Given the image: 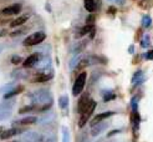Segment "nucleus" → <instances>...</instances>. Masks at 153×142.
Listing matches in <instances>:
<instances>
[{
    "instance_id": "nucleus-1",
    "label": "nucleus",
    "mask_w": 153,
    "mask_h": 142,
    "mask_svg": "<svg viewBox=\"0 0 153 142\" xmlns=\"http://www.w3.org/2000/svg\"><path fill=\"white\" fill-rule=\"evenodd\" d=\"M86 79H87V74H86L85 71L77 76V79L75 80V83H73V86H72V95L73 96H78L84 91L85 85H86Z\"/></svg>"
},
{
    "instance_id": "nucleus-2",
    "label": "nucleus",
    "mask_w": 153,
    "mask_h": 142,
    "mask_svg": "<svg viewBox=\"0 0 153 142\" xmlns=\"http://www.w3.org/2000/svg\"><path fill=\"white\" fill-rule=\"evenodd\" d=\"M96 106H97L96 101L91 100L90 105H89L87 108H86V110L81 114V117H80V120H78V127H80V128H82L86 123H87V121H89V119L91 117V115L93 114V111H95V108H96Z\"/></svg>"
},
{
    "instance_id": "nucleus-3",
    "label": "nucleus",
    "mask_w": 153,
    "mask_h": 142,
    "mask_svg": "<svg viewBox=\"0 0 153 142\" xmlns=\"http://www.w3.org/2000/svg\"><path fill=\"white\" fill-rule=\"evenodd\" d=\"M45 37H46L45 32H41V31L35 32V34L29 35L26 39L24 40V45H26V46H35V45H39L43 43L45 40Z\"/></svg>"
},
{
    "instance_id": "nucleus-4",
    "label": "nucleus",
    "mask_w": 153,
    "mask_h": 142,
    "mask_svg": "<svg viewBox=\"0 0 153 142\" xmlns=\"http://www.w3.org/2000/svg\"><path fill=\"white\" fill-rule=\"evenodd\" d=\"M43 59V56H41V54L39 52H35V54H31L30 56H27L25 60L23 62V68L24 69H29V68H32V66H35L38 62Z\"/></svg>"
},
{
    "instance_id": "nucleus-5",
    "label": "nucleus",
    "mask_w": 153,
    "mask_h": 142,
    "mask_svg": "<svg viewBox=\"0 0 153 142\" xmlns=\"http://www.w3.org/2000/svg\"><path fill=\"white\" fill-rule=\"evenodd\" d=\"M13 111V102H5V103H0V121L6 120L11 115Z\"/></svg>"
},
{
    "instance_id": "nucleus-6",
    "label": "nucleus",
    "mask_w": 153,
    "mask_h": 142,
    "mask_svg": "<svg viewBox=\"0 0 153 142\" xmlns=\"http://www.w3.org/2000/svg\"><path fill=\"white\" fill-rule=\"evenodd\" d=\"M90 102H91V99H90V96L89 94H85V95H82L80 100H78V102H77V112L78 114H82L86 108H87V106L90 105Z\"/></svg>"
},
{
    "instance_id": "nucleus-7",
    "label": "nucleus",
    "mask_w": 153,
    "mask_h": 142,
    "mask_svg": "<svg viewBox=\"0 0 153 142\" xmlns=\"http://www.w3.org/2000/svg\"><path fill=\"white\" fill-rule=\"evenodd\" d=\"M113 115H115V112H113V111H107V112H102V114L97 115V116H95V117H93L92 120H91V122H90L91 127L95 126V125H97V123H100V122H102L103 120L108 119V117H111V116H113Z\"/></svg>"
},
{
    "instance_id": "nucleus-8",
    "label": "nucleus",
    "mask_w": 153,
    "mask_h": 142,
    "mask_svg": "<svg viewBox=\"0 0 153 142\" xmlns=\"http://www.w3.org/2000/svg\"><path fill=\"white\" fill-rule=\"evenodd\" d=\"M38 119L34 117V116H27V117H24L21 120H18V121H14L13 122V126H29V125H32L35 123Z\"/></svg>"
},
{
    "instance_id": "nucleus-9",
    "label": "nucleus",
    "mask_w": 153,
    "mask_h": 142,
    "mask_svg": "<svg viewBox=\"0 0 153 142\" xmlns=\"http://www.w3.org/2000/svg\"><path fill=\"white\" fill-rule=\"evenodd\" d=\"M21 11V5L20 4H13L10 6H6L5 9L1 10V14L3 15H15V14H19Z\"/></svg>"
},
{
    "instance_id": "nucleus-10",
    "label": "nucleus",
    "mask_w": 153,
    "mask_h": 142,
    "mask_svg": "<svg viewBox=\"0 0 153 142\" xmlns=\"http://www.w3.org/2000/svg\"><path fill=\"white\" fill-rule=\"evenodd\" d=\"M107 126H108V125L105 123V122H100V123L95 125V126L91 127V136H92V137H97L100 133H102L103 131L106 130Z\"/></svg>"
},
{
    "instance_id": "nucleus-11",
    "label": "nucleus",
    "mask_w": 153,
    "mask_h": 142,
    "mask_svg": "<svg viewBox=\"0 0 153 142\" xmlns=\"http://www.w3.org/2000/svg\"><path fill=\"white\" fill-rule=\"evenodd\" d=\"M19 132H20V130H18L16 127L9 128V130H4L3 133L0 135V139H1V140H9V139H11L13 136H16Z\"/></svg>"
},
{
    "instance_id": "nucleus-12",
    "label": "nucleus",
    "mask_w": 153,
    "mask_h": 142,
    "mask_svg": "<svg viewBox=\"0 0 153 142\" xmlns=\"http://www.w3.org/2000/svg\"><path fill=\"white\" fill-rule=\"evenodd\" d=\"M24 91V87L23 86H16V87H14V89H11L10 91H8L6 94H4V100H9V99H11V97H14V96H16V95H19V94H21Z\"/></svg>"
},
{
    "instance_id": "nucleus-13",
    "label": "nucleus",
    "mask_w": 153,
    "mask_h": 142,
    "mask_svg": "<svg viewBox=\"0 0 153 142\" xmlns=\"http://www.w3.org/2000/svg\"><path fill=\"white\" fill-rule=\"evenodd\" d=\"M52 79V74H39V75H35V77L32 79V82H46L49 80Z\"/></svg>"
},
{
    "instance_id": "nucleus-14",
    "label": "nucleus",
    "mask_w": 153,
    "mask_h": 142,
    "mask_svg": "<svg viewBox=\"0 0 153 142\" xmlns=\"http://www.w3.org/2000/svg\"><path fill=\"white\" fill-rule=\"evenodd\" d=\"M23 139L25 142H38L41 140V136L36 132H27L26 135H24Z\"/></svg>"
},
{
    "instance_id": "nucleus-15",
    "label": "nucleus",
    "mask_w": 153,
    "mask_h": 142,
    "mask_svg": "<svg viewBox=\"0 0 153 142\" xmlns=\"http://www.w3.org/2000/svg\"><path fill=\"white\" fill-rule=\"evenodd\" d=\"M29 20V16L27 15H23V16H19V18H16L14 21H11L10 24V26L11 28H18L20 26V25H23V24H25L26 21Z\"/></svg>"
},
{
    "instance_id": "nucleus-16",
    "label": "nucleus",
    "mask_w": 153,
    "mask_h": 142,
    "mask_svg": "<svg viewBox=\"0 0 153 142\" xmlns=\"http://www.w3.org/2000/svg\"><path fill=\"white\" fill-rule=\"evenodd\" d=\"M92 29H95L93 28V25H87L86 24V26H82L80 30H78V32H77V37H82V36H85L86 34H89V32H91V30Z\"/></svg>"
},
{
    "instance_id": "nucleus-17",
    "label": "nucleus",
    "mask_w": 153,
    "mask_h": 142,
    "mask_svg": "<svg viewBox=\"0 0 153 142\" xmlns=\"http://www.w3.org/2000/svg\"><path fill=\"white\" fill-rule=\"evenodd\" d=\"M84 4H85V9L89 12H93L96 10V3H95V0H85Z\"/></svg>"
},
{
    "instance_id": "nucleus-18",
    "label": "nucleus",
    "mask_w": 153,
    "mask_h": 142,
    "mask_svg": "<svg viewBox=\"0 0 153 142\" xmlns=\"http://www.w3.org/2000/svg\"><path fill=\"white\" fill-rule=\"evenodd\" d=\"M59 106L60 108H67L69 106V96L67 95H62V96H60V99H59Z\"/></svg>"
},
{
    "instance_id": "nucleus-19",
    "label": "nucleus",
    "mask_w": 153,
    "mask_h": 142,
    "mask_svg": "<svg viewBox=\"0 0 153 142\" xmlns=\"http://www.w3.org/2000/svg\"><path fill=\"white\" fill-rule=\"evenodd\" d=\"M82 57H84V56H81V55H76V56H73L72 59L70 60V69H71V70H73V69H75L76 66L78 65V62L81 61V59H82Z\"/></svg>"
},
{
    "instance_id": "nucleus-20",
    "label": "nucleus",
    "mask_w": 153,
    "mask_h": 142,
    "mask_svg": "<svg viewBox=\"0 0 153 142\" xmlns=\"http://www.w3.org/2000/svg\"><path fill=\"white\" fill-rule=\"evenodd\" d=\"M115 99H116V95L112 91H106V92H103V101L105 102L111 101V100H115Z\"/></svg>"
},
{
    "instance_id": "nucleus-21",
    "label": "nucleus",
    "mask_w": 153,
    "mask_h": 142,
    "mask_svg": "<svg viewBox=\"0 0 153 142\" xmlns=\"http://www.w3.org/2000/svg\"><path fill=\"white\" fill-rule=\"evenodd\" d=\"M141 80H142V71L138 70L137 72L133 75V77H132V82H133V83H139Z\"/></svg>"
},
{
    "instance_id": "nucleus-22",
    "label": "nucleus",
    "mask_w": 153,
    "mask_h": 142,
    "mask_svg": "<svg viewBox=\"0 0 153 142\" xmlns=\"http://www.w3.org/2000/svg\"><path fill=\"white\" fill-rule=\"evenodd\" d=\"M151 24H152V19H151V16L144 15V16H143V19H142V25H143V28H150V26H151Z\"/></svg>"
},
{
    "instance_id": "nucleus-23",
    "label": "nucleus",
    "mask_w": 153,
    "mask_h": 142,
    "mask_svg": "<svg viewBox=\"0 0 153 142\" xmlns=\"http://www.w3.org/2000/svg\"><path fill=\"white\" fill-rule=\"evenodd\" d=\"M85 46H86V41H81V43H78L76 46H75V49H73V52H75V54L81 52L82 50L85 49Z\"/></svg>"
},
{
    "instance_id": "nucleus-24",
    "label": "nucleus",
    "mask_w": 153,
    "mask_h": 142,
    "mask_svg": "<svg viewBox=\"0 0 153 142\" xmlns=\"http://www.w3.org/2000/svg\"><path fill=\"white\" fill-rule=\"evenodd\" d=\"M150 43H151L150 35H144L143 39L141 40V46H142V48H148V46H150Z\"/></svg>"
},
{
    "instance_id": "nucleus-25",
    "label": "nucleus",
    "mask_w": 153,
    "mask_h": 142,
    "mask_svg": "<svg viewBox=\"0 0 153 142\" xmlns=\"http://www.w3.org/2000/svg\"><path fill=\"white\" fill-rule=\"evenodd\" d=\"M62 142H70V132L67 127H62Z\"/></svg>"
},
{
    "instance_id": "nucleus-26",
    "label": "nucleus",
    "mask_w": 153,
    "mask_h": 142,
    "mask_svg": "<svg viewBox=\"0 0 153 142\" xmlns=\"http://www.w3.org/2000/svg\"><path fill=\"white\" fill-rule=\"evenodd\" d=\"M35 108V105H29V106H25V107H21L19 110V114H24V112H30Z\"/></svg>"
},
{
    "instance_id": "nucleus-27",
    "label": "nucleus",
    "mask_w": 153,
    "mask_h": 142,
    "mask_svg": "<svg viewBox=\"0 0 153 142\" xmlns=\"http://www.w3.org/2000/svg\"><path fill=\"white\" fill-rule=\"evenodd\" d=\"M21 62V57L18 56V55H14L13 57H11V64H14V65H18Z\"/></svg>"
},
{
    "instance_id": "nucleus-28",
    "label": "nucleus",
    "mask_w": 153,
    "mask_h": 142,
    "mask_svg": "<svg viewBox=\"0 0 153 142\" xmlns=\"http://www.w3.org/2000/svg\"><path fill=\"white\" fill-rule=\"evenodd\" d=\"M95 20H96V18H95L93 15H90L87 19H86V24L87 25H93L95 24Z\"/></svg>"
},
{
    "instance_id": "nucleus-29",
    "label": "nucleus",
    "mask_w": 153,
    "mask_h": 142,
    "mask_svg": "<svg viewBox=\"0 0 153 142\" xmlns=\"http://www.w3.org/2000/svg\"><path fill=\"white\" fill-rule=\"evenodd\" d=\"M146 59L147 60H153V50H150V51L146 54Z\"/></svg>"
},
{
    "instance_id": "nucleus-30",
    "label": "nucleus",
    "mask_w": 153,
    "mask_h": 142,
    "mask_svg": "<svg viewBox=\"0 0 153 142\" xmlns=\"http://www.w3.org/2000/svg\"><path fill=\"white\" fill-rule=\"evenodd\" d=\"M20 34H24V30H18V31H14L11 32L10 36H16V35H20Z\"/></svg>"
},
{
    "instance_id": "nucleus-31",
    "label": "nucleus",
    "mask_w": 153,
    "mask_h": 142,
    "mask_svg": "<svg viewBox=\"0 0 153 142\" xmlns=\"http://www.w3.org/2000/svg\"><path fill=\"white\" fill-rule=\"evenodd\" d=\"M121 131L119 130H113V131H111V132H108V135H107V137H111V136H113V135H116V133H119Z\"/></svg>"
},
{
    "instance_id": "nucleus-32",
    "label": "nucleus",
    "mask_w": 153,
    "mask_h": 142,
    "mask_svg": "<svg viewBox=\"0 0 153 142\" xmlns=\"http://www.w3.org/2000/svg\"><path fill=\"white\" fill-rule=\"evenodd\" d=\"M95 34H96V30H95V29H92V30H91V32H90V39H93Z\"/></svg>"
},
{
    "instance_id": "nucleus-33",
    "label": "nucleus",
    "mask_w": 153,
    "mask_h": 142,
    "mask_svg": "<svg viewBox=\"0 0 153 142\" xmlns=\"http://www.w3.org/2000/svg\"><path fill=\"white\" fill-rule=\"evenodd\" d=\"M4 35H6V30L5 29H1V30H0V37L4 36Z\"/></svg>"
},
{
    "instance_id": "nucleus-34",
    "label": "nucleus",
    "mask_w": 153,
    "mask_h": 142,
    "mask_svg": "<svg viewBox=\"0 0 153 142\" xmlns=\"http://www.w3.org/2000/svg\"><path fill=\"white\" fill-rule=\"evenodd\" d=\"M128 52H130V54H133V52H134V48H133V45H131V46H130V49H128Z\"/></svg>"
},
{
    "instance_id": "nucleus-35",
    "label": "nucleus",
    "mask_w": 153,
    "mask_h": 142,
    "mask_svg": "<svg viewBox=\"0 0 153 142\" xmlns=\"http://www.w3.org/2000/svg\"><path fill=\"white\" fill-rule=\"evenodd\" d=\"M110 1H116V3H119V4H122V3H123V0H110Z\"/></svg>"
},
{
    "instance_id": "nucleus-36",
    "label": "nucleus",
    "mask_w": 153,
    "mask_h": 142,
    "mask_svg": "<svg viewBox=\"0 0 153 142\" xmlns=\"http://www.w3.org/2000/svg\"><path fill=\"white\" fill-rule=\"evenodd\" d=\"M1 51H3V45L0 44V52H1Z\"/></svg>"
}]
</instances>
